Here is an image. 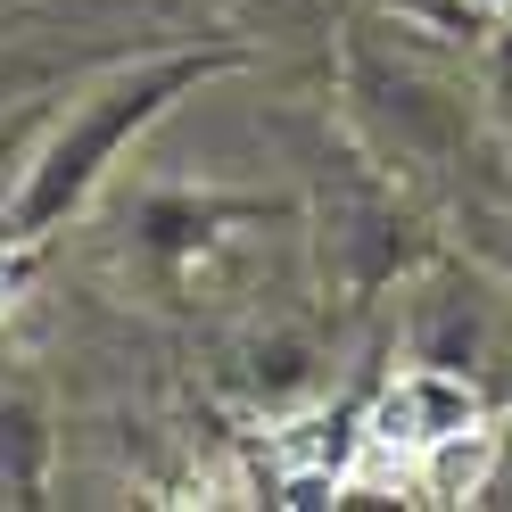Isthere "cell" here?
I'll use <instances>...</instances> for the list:
<instances>
[{"mask_svg": "<svg viewBox=\"0 0 512 512\" xmlns=\"http://www.w3.org/2000/svg\"><path fill=\"white\" fill-rule=\"evenodd\" d=\"M389 9H405V17H455V0H389Z\"/></svg>", "mask_w": 512, "mask_h": 512, "instance_id": "3957f363", "label": "cell"}, {"mask_svg": "<svg viewBox=\"0 0 512 512\" xmlns=\"http://www.w3.org/2000/svg\"><path fill=\"white\" fill-rule=\"evenodd\" d=\"M356 100H372L397 124L405 149H455L463 141V100L446 83H430L413 58H380L372 42H356Z\"/></svg>", "mask_w": 512, "mask_h": 512, "instance_id": "7a4b0ae2", "label": "cell"}, {"mask_svg": "<svg viewBox=\"0 0 512 512\" xmlns=\"http://www.w3.org/2000/svg\"><path fill=\"white\" fill-rule=\"evenodd\" d=\"M232 58H240V50H199V58H157V67H141V75H116L100 100H91V108L67 124V133L50 141V157L34 166V182H25V199L9 207V232L34 240L42 223H58L91 182H100V166L116 157L124 133H141V124L166 108V100H182L190 83H207L215 67H232Z\"/></svg>", "mask_w": 512, "mask_h": 512, "instance_id": "6da1fadb", "label": "cell"}]
</instances>
